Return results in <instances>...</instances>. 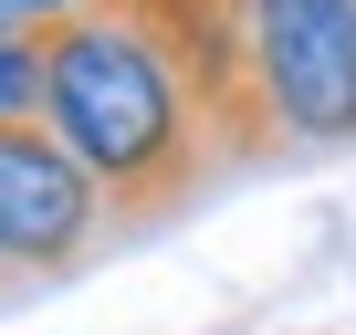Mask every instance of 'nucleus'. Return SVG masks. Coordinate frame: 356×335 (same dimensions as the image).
<instances>
[{
  "label": "nucleus",
  "mask_w": 356,
  "mask_h": 335,
  "mask_svg": "<svg viewBox=\"0 0 356 335\" xmlns=\"http://www.w3.org/2000/svg\"><path fill=\"white\" fill-rule=\"evenodd\" d=\"M0 293H11V283H0Z\"/></svg>",
  "instance_id": "6"
},
{
  "label": "nucleus",
  "mask_w": 356,
  "mask_h": 335,
  "mask_svg": "<svg viewBox=\"0 0 356 335\" xmlns=\"http://www.w3.org/2000/svg\"><path fill=\"white\" fill-rule=\"evenodd\" d=\"M63 11H84V0H0V42H22V32H53Z\"/></svg>",
  "instance_id": "5"
},
{
  "label": "nucleus",
  "mask_w": 356,
  "mask_h": 335,
  "mask_svg": "<svg viewBox=\"0 0 356 335\" xmlns=\"http://www.w3.org/2000/svg\"><path fill=\"white\" fill-rule=\"evenodd\" d=\"M231 11H241V74L273 157L356 147V0H231Z\"/></svg>",
  "instance_id": "2"
},
{
  "label": "nucleus",
  "mask_w": 356,
  "mask_h": 335,
  "mask_svg": "<svg viewBox=\"0 0 356 335\" xmlns=\"http://www.w3.org/2000/svg\"><path fill=\"white\" fill-rule=\"evenodd\" d=\"M32 42H42V136L95 179L115 231H157L220 179V147H210L200 105L178 95V74L157 63V42L126 11L84 0Z\"/></svg>",
  "instance_id": "1"
},
{
  "label": "nucleus",
  "mask_w": 356,
  "mask_h": 335,
  "mask_svg": "<svg viewBox=\"0 0 356 335\" xmlns=\"http://www.w3.org/2000/svg\"><path fill=\"white\" fill-rule=\"evenodd\" d=\"M105 241V199L95 179L42 136V126H0V283H63L74 262H95Z\"/></svg>",
  "instance_id": "3"
},
{
  "label": "nucleus",
  "mask_w": 356,
  "mask_h": 335,
  "mask_svg": "<svg viewBox=\"0 0 356 335\" xmlns=\"http://www.w3.org/2000/svg\"><path fill=\"white\" fill-rule=\"evenodd\" d=\"M0 126H42V42H0Z\"/></svg>",
  "instance_id": "4"
}]
</instances>
